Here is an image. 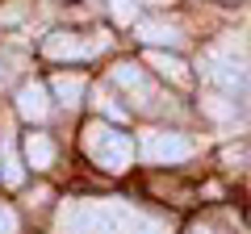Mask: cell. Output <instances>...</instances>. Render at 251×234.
Segmentation results:
<instances>
[{
  "label": "cell",
  "mask_w": 251,
  "mask_h": 234,
  "mask_svg": "<svg viewBox=\"0 0 251 234\" xmlns=\"http://www.w3.org/2000/svg\"><path fill=\"white\" fill-rule=\"evenodd\" d=\"M138 151H143L147 163H184L193 155V142L184 134H176V130H147Z\"/></svg>",
  "instance_id": "3957f363"
},
{
  "label": "cell",
  "mask_w": 251,
  "mask_h": 234,
  "mask_svg": "<svg viewBox=\"0 0 251 234\" xmlns=\"http://www.w3.org/2000/svg\"><path fill=\"white\" fill-rule=\"evenodd\" d=\"M0 176H4L9 188H17V184L25 180V167H21V159H17V151H13L9 138H0Z\"/></svg>",
  "instance_id": "8fae6325"
},
{
  "label": "cell",
  "mask_w": 251,
  "mask_h": 234,
  "mask_svg": "<svg viewBox=\"0 0 251 234\" xmlns=\"http://www.w3.org/2000/svg\"><path fill=\"white\" fill-rule=\"evenodd\" d=\"M113 84H122L130 96H138V109H159V92H155V84L147 80V71L143 67H134V63H117L113 67Z\"/></svg>",
  "instance_id": "5b68a950"
},
{
  "label": "cell",
  "mask_w": 251,
  "mask_h": 234,
  "mask_svg": "<svg viewBox=\"0 0 251 234\" xmlns=\"http://www.w3.org/2000/svg\"><path fill=\"white\" fill-rule=\"evenodd\" d=\"M184 234H226V230H222L218 222H193V226H188Z\"/></svg>",
  "instance_id": "9a60e30c"
},
{
  "label": "cell",
  "mask_w": 251,
  "mask_h": 234,
  "mask_svg": "<svg viewBox=\"0 0 251 234\" xmlns=\"http://www.w3.org/2000/svg\"><path fill=\"white\" fill-rule=\"evenodd\" d=\"M138 38H143V42H151V46H180L184 42V34H180L176 25H163V21H143V25H138Z\"/></svg>",
  "instance_id": "30bf717a"
},
{
  "label": "cell",
  "mask_w": 251,
  "mask_h": 234,
  "mask_svg": "<svg viewBox=\"0 0 251 234\" xmlns=\"http://www.w3.org/2000/svg\"><path fill=\"white\" fill-rule=\"evenodd\" d=\"M0 234H17V213L9 205H0Z\"/></svg>",
  "instance_id": "5bb4252c"
},
{
  "label": "cell",
  "mask_w": 251,
  "mask_h": 234,
  "mask_svg": "<svg viewBox=\"0 0 251 234\" xmlns=\"http://www.w3.org/2000/svg\"><path fill=\"white\" fill-rule=\"evenodd\" d=\"M84 155L105 171H126L134 163V142H130V134H122L117 126L97 117L84 126Z\"/></svg>",
  "instance_id": "7a4b0ae2"
},
{
  "label": "cell",
  "mask_w": 251,
  "mask_h": 234,
  "mask_svg": "<svg viewBox=\"0 0 251 234\" xmlns=\"http://www.w3.org/2000/svg\"><path fill=\"white\" fill-rule=\"evenodd\" d=\"M105 46H109L105 34H100L97 42H84V38L72 34V29H54V34H46L42 54H46V59H92V54L105 50Z\"/></svg>",
  "instance_id": "277c9868"
},
{
  "label": "cell",
  "mask_w": 251,
  "mask_h": 234,
  "mask_svg": "<svg viewBox=\"0 0 251 234\" xmlns=\"http://www.w3.org/2000/svg\"><path fill=\"white\" fill-rule=\"evenodd\" d=\"M247 92H251V80H247Z\"/></svg>",
  "instance_id": "ac0fdd59"
},
{
  "label": "cell",
  "mask_w": 251,
  "mask_h": 234,
  "mask_svg": "<svg viewBox=\"0 0 251 234\" xmlns=\"http://www.w3.org/2000/svg\"><path fill=\"white\" fill-rule=\"evenodd\" d=\"M59 234H168V222L122 197H80L59 209Z\"/></svg>",
  "instance_id": "6da1fadb"
},
{
  "label": "cell",
  "mask_w": 251,
  "mask_h": 234,
  "mask_svg": "<svg viewBox=\"0 0 251 234\" xmlns=\"http://www.w3.org/2000/svg\"><path fill=\"white\" fill-rule=\"evenodd\" d=\"M17 113L25 117V121H42V117L50 113V96H46V84H38V80L21 84V92H17Z\"/></svg>",
  "instance_id": "8992f818"
},
{
  "label": "cell",
  "mask_w": 251,
  "mask_h": 234,
  "mask_svg": "<svg viewBox=\"0 0 251 234\" xmlns=\"http://www.w3.org/2000/svg\"><path fill=\"white\" fill-rule=\"evenodd\" d=\"M97 109H105V113H109V117H117V121H122V117H126V113H122V109H117V105H113V100H109V96H105V92H97Z\"/></svg>",
  "instance_id": "2e32d148"
},
{
  "label": "cell",
  "mask_w": 251,
  "mask_h": 234,
  "mask_svg": "<svg viewBox=\"0 0 251 234\" xmlns=\"http://www.w3.org/2000/svg\"><path fill=\"white\" fill-rule=\"evenodd\" d=\"M143 4H172V0H143Z\"/></svg>",
  "instance_id": "e0dca14e"
},
{
  "label": "cell",
  "mask_w": 251,
  "mask_h": 234,
  "mask_svg": "<svg viewBox=\"0 0 251 234\" xmlns=\"http://www.w3.org/2000/svg\"><path fill=\"white\" fill-rule=\"evenodd\" d=\"M109 9H113L117 21H134V4L130 0H109Z\"/></svg>",
  "instance_id": "4fadbf2b"
},
{
  "label": "cell",
  "mask_w": 251,
  "mask_h": 234,
  "mask_svg": "<svg viewBox=\"0 0 251 234\" xmlns=\"http://www.w3.org/2000/svg\"><path fill=\"white\" fill-rule=\"evenodd\" d=\"M201 109H205V113L214 117V121H230V117L239 113V109H234V100L226 96V92H209V96L201 100Z\"/></svg>",
  "instance_id": "7c38bea8"
},
{
  "label": "cell",
  "mask_w": 251,
  "mask_h": 234,
  "mask_svg": "<svg viewBox=\"0 0 251 234\" xmlns=\"http://www.w3.org/2000/svg\"><path fill=\"white\" fill-rule=\"evenodd\" d=\"M147 67H155V71L163 75V80H172V84H193V71H188V63L184 59H176V54H168V50H151L147 54Z\"/></svg>",
  "instance_id": "52a82bcc"
},
{
  "label": "cell",
  "mask_w": 251,
  "mask_h": 234,
  "mask_svg": "<svg viewBox=\"0 0 251 234\" xmlns=\"http://www.w3.org/2000/svg\"><path fill=\"white\" fill-rule=\"evenodd\" d=\"M25 159H29L34 171L50 167V163H54V142L46 134H25Z\"/></svg>",
  "instance_id": "9c48e42d"
},
{
  "label": "cell",
  "mask_w": 251,
  "mask_h": 234,
  "mask_svg": "<svg viewBox=\"0 0 251 234\" xmlns=\"http://www.w3.org/2000/svg\"><path fill=\"white\" fill-rule=\"evenodd\" d=\"M50 88H54V96H59V105L75 109V105H80V96H84V88H88V80H84V75H75V71H72V75L63 71V75H54Z\"/></svg>",
  "instance_id": "ba28073f"
}]
</instances>
